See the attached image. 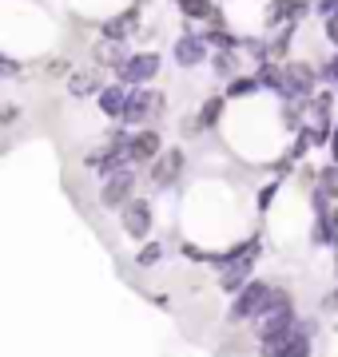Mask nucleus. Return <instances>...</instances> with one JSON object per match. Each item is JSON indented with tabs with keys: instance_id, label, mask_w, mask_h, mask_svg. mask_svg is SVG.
I'll return each mask as SVG.
<instances>
[{
	"instance_id": "12",
	"label": "nucleus",
	"mask_w": 338,
	"mask_h": 357,
	"mask_svg": "<svg viewBox=\"0 0 338 357\" xmlns=\"http://www.w3.org/2000/svg\"><path fill=\"white\" fill-rule=\"evenodd\" d=\"M84 167H88V171H96L100 178L116 175V171L131 167V163H128V143H108V139H104V147H96V151L84 155Z\"/></svg>"
},
{
	"instance_id": "21",
	"label": "nucleus",
	"mask_w": 338,
	"mask_h": 357,
	"mask_svg": "<svg viewBox=\"0 0 338 357\" xmlns=\"http://www.w3.org/2000/svg\"><path fill=\"white\" fill-rule=\"evenodd\" d=\"M318 191H323L330 203H338V163H323V167H318Z\"/></svg>"
},
{
	"instance_id": "18",
	"label": "nucleus",
	"mask_w": 338,
	"mask_h": 357,
	"mask_svg": "<svg viewBox=\"0 0 338 357\" xmlns=\"http://www.w3.org/2000/svg\"><path fill=\"white\" fill-rule=\"evenodd\" d=\"M175 8L183 13V20H196V24L219 16V4H215V0H175Z\"/></svg>"
},
{
	"instance_id": "11",
	"label": "nucleus",
	"mask_w": 338,
	"mask_h": 357,
	"mask_svg": "<svg viewBox=\"0 0 338 357\" xmlns=\"http://www.w3.org/2000/svg\"><path fill=\"white\" fill-rule=\"evenodd\" d=\"M163 151V135L156 128H131L128 139V163L131 167H152Z\"/></svg>"
},
{
	"instance_id": "7",
	"label": "nucleus",
	"mask_w": 338,
	"mask_h": 357,
	"mask_svg": "<svg viewBox=\"0 0 338 357\" xmlns=\"http://www.w3.org/2000/svg\"><path fill=\"white\" fill-rule=\"evenodd\" d=\"M295 326H299V310H295V298H286L279 310H271L267 318L255 321V342H259V345L279 342V337H286Z\"/></svg>"
},
{
	"instance_id": "20",
	"label": "nucleus",
	"mask_w": 338,
	"mask_h": 357,
	"mask_svg": "<svg viewBox=\"0 0 338 357\" xmlns=\"http://www.w3.org/2000/svg\"><path fill=\"white\" fill-rule=\"evenodd\" d=\"M128 56H131V52L124 48L119 40H100V44H96V60H100V68H112V72H116Z\"/></svg>"
},
{
	"instance_id": "8",
	"label": "nucleus",
	"mask_w": 338,
	"mask_h": 357,
	"mask_svg": "<svg viewBox=\"0 0 338 357\" xmlns=\"http://www.w3.org/2000/svg\"><path fill=\"white\" fill-rule=\"evenodd\" d=\"M100 206L104 211H124V206L135 199V167H124V171H116V175H108L104 183H100Z\"/></svg>"
},
{
	"instance_id": "19",
	"label": "nucleus",
	"mask_w": 338,
	"mask_h": 357,
	"mask_svg": "<svg viewBox=\"0 0 338 357\" xmlns=\"http://www.w3.org/2000/svg\"><path fill=\"white\" fill-rule=\"evenodd\" d=\"M223 96H227V100H255V96H267V91H263L259 76L251 72V76H235L231 84L223 88Z\"/></svg>"
},
{
	"instance_id": "14",
	"label": "nucleus",
	"mask_w": 338,
	"mask_h": 357,
	"mask_svg": "<svg viewBox=\"0 0 338 357\" xmlns=\"http://www.w3.org/2000/svg\"><path fill=\"white\" fill-rule=\"evenodd\" d=\"M128 96H131V88L116 79V84H104V91L96 96V103H100V112H104L112 123H119L124 112H128Z\"/></svg>"
},
{
	"instance_id": "22",
	"label": "nucleus",
	"mask_w": 338,
	"mask_h": 357,
	"mask_svg": "<svg viewBox=\"0 0 338 357\" xmlns=\"http://www.w3.org/2000/svg\"><path fill=\"white\" fill-rule=\"evenodd\" d=\"M159 262H163V243H143L140 255H135V266L152 270V266H159Z\"/></svg>"
},
{
	"instance_id": "16",
	"label": "nucleus",
	"mask_w": 338,
	"mask_h": 357,
	"mask_svg": "<svg viewBox=\"0 0 338 357\" xmlns=\"http://www.w3.org/2000/svg\"><path fill=\"white\" fill-rule=\"evenodd\" d=\"M104 91V79L96 68H76L72 76H68V96L72 100H88V96H100Z\"/></svg>"
},
{
	"instance_id": "6",
	"label": "nucleus",
	"mask_w": 338,
	"mask_h": 357,
	"mask_svg": "<svg viewBox=\"0 0 338 357\" xmlns=\"http://www.w3.org/2000/svg\"><path fill=\"white\" fill-rule=\"evenodd\" d=\"M159 68H163V56L159 52H131L128 60L116 68V79L128 84V88H147L159 76Z\"/></svg>"
},
{
	"instance_id": "5",
	"label": "nucleus",
	"mask_w": 338,
	"mask_h": 357,
	"mask_svg": "<svg viewBox=\"0 0 338 357\" xmlns=\"http://www.w3.org/2000/svg\"><path fill=\"white\" fill-rule=\"evenodd\" d=\"M211 44L203 32H196V28H183L179 36H175V44H171V60L183 68V72H191V68H203L211 64Z\"/></svg>"
},
{
	"instance_id": "13",
	"label": "nucleus",
	"mask_w": 338,
	"mask_h": 357,
	"mask_svg": "<svg viewBox=\"0 0 338 357\" xmlns=\"http://www.w3.org/2000/svg\"><path fill=\"white\" fill-rule=\"evenodd\" d=\"M140 8H143V0H135L131 8H124V13H116L112 20H104L100 24V40H124L128 36H135V28H140Z\"/></svg>"
},
{
	"instance_id": "24",
	"label": "nucleus",
	"mask_w": 338,
	"mask_h": 357,
	"mask_svg": "<svg viewBox=\"0 0 338 357\" xmlns=\"http://www.w3.org/2000/svg\"><path fill=\"white\" fill-rule=\"evenodd\" d=\"M0 76H4V79H16V76H24V64H16L13 56H4V52H0Z\"/></svg>"
},
{
	"instance_id": "4",
	"label": "nucleus",
	"mask_w": 338,
	"mask_h": 357,
	"mask_svg": "<svg viewBox=\"0 0 338 357\" xmlns=\"http://www.w3.org/2000/svg\"><path fill=\"white\" fill-rule=\"evenodd\" d=\"M163 112H168L163 91H156V88H131L128 112H124V119H119V123H128V128H147V123H152V119H159Z\"/></svg>"
},
{
	"instance_id": "9",
	"label": "nucleus",
	"mask_w": 338,
	"mask_h": 357,
	"mask_svg": "<svg viewBox=\"0 0 338 357\" xmlns=\"http://www.w3.org/2000/svg\"><path fill=\"white\" fill-rule=\"evenodd\" d=\"M119 227H124V234H128V238L147 243V234H152V227H156V211H152V203L135 195V199L119 211Z\"/></svg>"
},
{
	"instance_id": "27",
	"label": "nucleus",
	"mask_w": 338,
	"mask_h": 357,
	"mask_svg": "<svg viewBox=\"0 0 338 357\" xmlns=\"http://www.w3.org/2000/svg\"><path fill=\"white\" fill-rule=\"evenodd\" d=\"M335 16H338V8H335Z\"/></svg>"
},
{
	"instance_id": "17",
	"label": "nucleus",
	"mask_w": 338,
	"mask_h": 357,
	"mask_svg": "<svg viewBox=\"0 0 338 357\" xmlns=\"http://www.w3.org/2000/svg\"><path fill=\"white\" fill-rule=\"evenodd\" d=\"M211 76L223 79V84H231L235 76H243V56H239V48L211 52Z\"/></svg>"
},
{
	"instance_id": "10",
	"label": "nucleus",
	"mask_w": 338,
	"mask_h": 357,
	"mask_svg": "<svg viewBox=\"0 0 338 357\" xmlns=\"http://www.w3.org/2000/svg\"><path fill=\"white\" fill-rule=\"evenodd\" d=\"M187 171V151L183 147H168V151H159V159L147 167V178H152V187H175Z\"/></svg>"
},
{
	"instance_id": "23",
	"label": "nucleus",
	"mask_w": 338,
	"mask_h": 357,
	"mask_svg": "<svg viewBox=\"0 0 338 357\" xmlns=\"http://www.w3.org/2000/svg\"><path fill=\"white\" fill-rule=\"evenodd\" d=\"M318 76H323V88H335L338 91V52H330L323 64H318Z\"/></svg>"
},
{
	"instance_id": "2",
	"label": "nucleus",
	"mask_w": 338,
	"mask_h": 357,
	"mask_svg": "<svg viewBox=\"0 0 338 357\" xmlns=\"http://www.w3.org/2000/svg\"><path fill=\"white\" fill-rule=\"evenodd\" d=\"M323 88L318 64L311 60H283V84H279V103H307L314 91Z\"/></svg>"
},
{
	"instance_id": "26",
	"label": "nucleus",
	"mask_w": 338,
	"mask_h": 357,
	"mask_svg": "<svg viewBox=\"0 0 338 357\" xmlns=\"http://www.w3.org/2000/svg\"><path fill=\"white\" fill-rule=\"evenodd\" d=\"M326 151H330V163H338V119H335V135H330V147Z\"/></svg>"
},
{
	"instance_id": "25",
	"label": "nucleus",
	"mask_w": 338,
	"mask_h": 357,
	"mask_svg": "<svg viewBox=\"0 0 338 357\" xmlns=\"http://www.w3.org/2000/svg\"><path fill=\"white\" fill-rule=\"evenodd\" d=\"M323 40L338 52V16H326V20H323Z\"/></svg>"
},
{
	"instance_id": "1",
	"label": "nucleus",
	"mask_w": 338,
	"mask_h": 357,
	"mask_svg": "<svg viewBox=\"0 0 338 357\" xmlns=\"http://www.w3.org/2000/svg\"><path fill=\"white\" fill-rule=\"evenodd\" d=\"M286 298H295L291 290L274 286V282H263V278H251L243 290L231 298V310H227V321L231 326H243V321H259L267 318L271 310H279Z\"/></svg>"
},
{
	"instance_id": "3",
	"label": "nucleus",
	"mask_w": 338,
	"mask_h": 357,
	"mask_svg": "<svg viewBox=\"0 0 338 357\" xmlns=\"http://www.w3.org/2000/svg\"><path fill=\"white\" fill-rule=\"evenodd\" d=\"M314 333H318V321L299 318V326L286 333V337L259 345V354L263 357H311L314 354Z\"/></svg>"
},
{
	"instance_id": "15",
	"label": "nucleus",
	"mask_w": 338,
	"mask_h": 357,
	"mask_svg": "<svg viewBox=\"0 0 338 357\" xmlns=\"http://www.w3.org/2000/svg\"><path fill=\"white\" fill-rule=\"evenodd\" d=\"M251 270H255V258H239V262H227V266L219 270V290L223 294H239L243 286L251 282Z\"/></svg>"
}]
</instances>
